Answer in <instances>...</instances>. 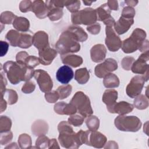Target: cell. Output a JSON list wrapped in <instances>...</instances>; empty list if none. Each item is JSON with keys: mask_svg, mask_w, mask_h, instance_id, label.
<instances>
[{"mask_svg": "<svg viewBox=\"0 0 149 149\" xmlns=\"http://www.w3.org/2000/svg\"><path fill=\"white\" fill-rule=\"evenodd\" d=\"M76 36L68 29L60 36L55 44L56 51L61 55L77 52L80 49V45Z\"/></svg>", "mask_w": 149, "mask_h": 149, "instance_id": "cell-1", "label": "cell"}, {"mask_svg": "<svg viewBox=\"0 0 149 149\" xmlns=\"http://www.w3.org/2000/svg\"><path fill=\"white\" fill-rule=\"evenodd\" d=\"M59 133L58 137L61 145L66 148H77L81 144H80L76 133L73 132L70 124L65 121L61 122L58 126Z\"/></svg>", "mask_w": 149, "mask_h": 149, "instance_id": "cell-2", "label": "cell"}, {"mask_svg": "<svg viewBox=\"0 0 149 149\" xmlns=\"http://www.w3.org/2000/svg\"><path fill=\"white\" fill-rule=\"evenodd\" d=\"M146 37V32L139 28L136 29L129 38L122 43V49L125 53L129 54L139 49Z\"/></svg>", "mask_w": 149, "mask_h": 149, "instance_id": "cell-3", "label": "cell"}, {"mask_svg": "<svg viewBox=\"0 0 149 149\" xmlns=\"http://www.w3.org/2000/svg\"><path fill=\"white\" fill-rule=\"evenodd\" d=\"M115 126L119 130L125 132H137L141 126L140 120L135 116L120 115L115 119Z\"/></svg>", "mask_w": 149, "mask_h": 149, "instance_id": "cell-4", "label": "cell"}, {"mask_svg": "<svg viewBox=\"0 0 149 149\" xmlns=\"http://www.w3.org/2000/svg\"><path fill=\"white\" fill-rule=\"evenodd\" d=\"M70 102L75 106L77 111L84 118L88 117L93 113L88 97L81 91L77 92Z\"/></svg>", "mask_w": 149, "mask_h": 149, "instance_id": "cell-5", "label": "cell"}, {"mask_svg": "<svg viewBox=\"0 0 149 149\" xmlns=\"http://www.w3.org/2000/svg\"><path fill=\"white\" fill-rule=\"evenodd\" d=\"M97 20L95 10L90 8H85L72 15V22L74 24L90 25L96 23Z\"/></svg>", "mask_w": 149, "mask_h": 149, "instance_id": "cell-6", "label": "cell"}, {"mask_svg": "<svg viewBox=\"0 0 149 149\" xmlns=\"http://www.w3.org/2000/svg\"><path fill=\"white\" fill-rule=\"evenodd\" d=\"M3 69L12 84H16L23 81V66H20L17 63L9 61L3 64Z\"/></svg>", "mask_w": 149, "mask_h": 149, "instance_id": "cell-7", "label": "cell"}, {"mask_svg": "<svg viewBox=\"0 0 149 149\" xmlns=\"http://www.w3.org/2000/svg\"><path fill=\"white\" fill-rule=\"evenodd\" d=\"M149 59L148 50L142 54L137 60L134 61L131 67L132 71L137 74H143L145 81L148 79V65L146 63Z\"/></svg>", "mask_w": 149, "mask_h": 149, "instance_id": "cell-8", "label": "cell"}, {"mask_svg": "<svg viewBox=\"0 0 149 149\" xmlns=\"http://www.w3.org/2000/svg\"><path fill=\"white\" fill-rule=\"evenodd\" d=\"M34 76L38 84L41 91L47 93L51 90L53 86V82L47 72L41 69L34 70Z\"/></svg>", "mask_w": 149, "mask_h": 149, "instance_id": "cell-9", "label": "cell"}, {"mask_svg": "<svg viewBox=\"0 0 149 149\" xmlns=\"http://www.w3.org/2000/svg\"><path fill=\"white\" fill-rule=\"evenodd\" d=\"M143 76H134L126 87V93L130 98H135L141 93L145 82Z\"/></svg>", "mask_w": 149, "mask_h": 149, "instance_id": "cell-10", "label": "cell"}, {"mask_svg": "<svg viewBox=\"0 0 149 149\" xmlns=\"http://www.w3.org/2000/svg\"><path fill=\"white\" fill-rule=\"evenodd\" d=\"M105 44L108 49L112 52L118 51L122 47V41L118 36L116 34L112 27L106 26Z\"/></svg>", "mask_w": 149, "mask_h": 149, "instance_id": "cell-11", "label": "cell"}, {"mask_svg": "<svg viewBox=\"0 0 149 149\" xmlns=\"http://www.w3.org/2000/svg\"><path fill=\"white\" fill-rule=\"evenodd\" d=\"M117 68L118 63L116 61L112 58H108L104 62L95 66V74L99 78H102Z\"/></svg>", "mask_w": 149, "mask_h": 149, "instance_id": "cell-12", "label": "cell"}, {"mask_svg": "<svg viewBox=\"0 0 149 149\" xmlns=\"http://www.w3.org/2000/svg\"><path fill=\"white\" fill-rule=\"evenodd\" d=\"M73 70L68 65H64L59 68L56 73L58 81L63 84H67L73 79Z\"/></svg>", "mask_w": 149, "mask_h": 149, "instance_id": "cell-13", "label": "cell"}, {"mask_svg": "<svg viewBox=\"0 0 149 149\" xmlns=\"http://www.w3.org/2000/svg\"><path fill=\"white\" fill-rule=\"evenodd\" d=\"M32 42L39 51L49 47L48 34L43 31L36 32L32 38Z\"/></svg>", "mask_w": 149, "mask_h": 149, "instance_id": "cell-14", "label": "cell"}, {"mask_svg": "<svg viewBox=\"0 0 149 149\" xmlns=\"http://www.w3.org/2000/svg\"><path fill=\"white\" fill-rule=\"evenodd\" d=\"M56 50L51 48L49 46L42 50H40L38 52L40 62L44 65H49L56 57Z\"/></svg>", "mask_w": 149, "mask_h": 149, "instance_id": "cell-15", "label": "cell"}, {"mask_svg": "<svg viewBox=\"0 0 149 149\" xmlns=\"http://www.w3.org/2000/svg\"><path fill=\"white\" fill-rule=\"evenodd\" d=\"M107 49L102 44H96L90 50V55L92 61L94 62L102 61L106 56Z\"/></svg>", "mask_w": 149, "mask_h": 149, "instance_id": "cell-16", "label": "cell"}, {"mask_svg": "<svg viewBox=\"0 0 149 149\" xmlns=\"http://www.w3.org/2000/svg\"><path fill=\"white\" fill-rule=\"evenodd\" d=\"M107 137L101 133L96 131H91L89 135L88 146H93L95 148H102L107 142Z\"/></svg>", "mask_w": 149, "mask_h": 149, "instance_id": "cell-17", "label": "cell"}, {"mask_svg": "<svg viewBox=\"0 0 149 149\" xmlns=\"http://www.w3.org/2000/svg\"><path fill=\"white\" fill-rule=\"evenodd\" d=\"M54 111L59 115H72L77 112V109L70 102L66 104L65 102H59L54 105Z\"/></svg>", "mask_w": 149, "mask_h": 149, "instance_id": "cell-18", "label": "cell"}, {"mask_svg": "<svg viewBox=\"0 0 149 149\" xmlns=\"http://www.w3.org/2000/svg\"><path fill=\"white\" fill-rule=\"evenodd\" d=\"M133 19L126 18L120 16L119 19L115 23L114 29L118 34H122L126 33L131 26L133 24Z\"/></svg>", "mask_w": 149, "mask_h": 149, "instance_id": "cell-19", "label": "cell"}, {"mask_svg": "<svg viewBox=\"0 0 149 149\" xmlns=\"http://www.w3.org/2000/svg\"><path fill=\"white\" fill-rule=\"evenodd\" d=\"M133 109V105L125 101H121L115 102L114 105L108 110V111L111 113H116L119 115H125L132 112Z\"/></svg>", "mask_w": 149, "mask_h": 149, "instance_id": "cell-20", "label": "cell"}, {"mask_svg": "<svg viewBox=\"0 0 149 149\" xmlns=\"http://www.w3.org/2000/svg\"><path fill=\"white\" fill-rule=\"evenodd\" d=\"M36 16L39 19H44L47 16L49 12L48 8L42 1H34L33 2L32 9Z\"/></svg>", "mask_w": 149, "mask_h": 149, "instance_id": "cell-21", "label": "cell"}, {"mask_svg": "<svg viewBox=\"0 0 149 149\" xmlns=\"http://www.w3.org/2000/svg\"><path fill=\"white\" fill-rule=\"evenodd\" d=\"M118 98V92L114 89L106 90L102 96V101L107 105L109 110L116 102Z\"/></svg>", "mask_w": 149, "mask_h": 149, "instance_id": "cell-22", "label": "cell"}, {"mask_svg": "<svg viewBox=\"0 0 149 149\" xmlns=\"http://www.w3.org/2000/svg\"><path fill=\"white\" fill-rule=\"evenodd\" d=\"M46 5H47L49 12L48 13V17L52 21L58 20L63 16L62 8H58L52 5L51 1H46Z\"/></svg>", "mask_w": 149, "mask_h": 149, "instance_id": "cell-23", "label": "cell"}, {"mask_svg": "<svg viewBox=\"0 0 149 149\" xmlns=\"http://www.w3.org/2000/svg\"><path fill=\"white\" fill-rule=\"evenodd\" d=\"M62 63L70 65L73 68L79 66L83 63V59L81 56L76 55H61Z\"/></svg>", "mask_w": 149, "mask_h": 149, "instance_id": "cell-24", "label": "cell"}, {"mask_svg": "<svg viewBox=\"0 0 149 149\" xmlns=\"http://www.w3.org/2000/svg\"><path fill=\"white\" fill-rule=\"evenodd\" d=\"M48 126L47 123L44 120H37L33 125L31 127L32 133L36 136H40L45 134L48 132Z\"/></svg>", "mask_w": 149, "mask_h": 149, "instance_id": "cell-25", "label": "cell"}, {"mask_svg": "<svg viewBox=\"0 0 149 149\" xmlns=\"http://www.w3.org/2000/svg\"><path fill=\"white\" fill-rule=\"evenodd\" d=\"M13 26L20 31L26 32L29 29L30 23L29 20L26 18L16 16L13 22Z\"/></svg>", "mask_w": 149, "mask_h": 149, "instance_id": "cell-26", "label": "cell"}, {"mask_svg": "<svg viewBox=\"0 0 149 149\" xmlns=\"http://www.w3.org/2000/svg\"><path fill=\"white\" fill-rule=\"evenodd\" d=\"M97 13V20L99 21L104 22L109 19L111 16V10L107 5V3H104L95 9Z\"/></svg>", "mask_w": 149, "mask_h": 149, "instance_id": "cell-27", "label": "cell"}, {"mask_svg": "<svg viewBox=\"0 0 149 149\" xmlns=\"http://www.w3.org/2000/svg\"><path fill=\"white\" fill-rule=\"evenodd\" d=\"M103 83L104 86L108 88H115L119 86V80L115 74L110 73L104 77Z\"/></svg>", "mask_w": 149, "mask_h": 149, "instance_id": "cell-28", "label": "cell"}, {"mask_svg": "<svg viewBox=\"0 0 149 149\" xmlns=\"http://www.w3.org/2000/svg\"><path fill=\"white\" fill-rule=\"evenodd\" d=\"M89 78L90 74L86 68L77 69L75 72L74 79L79 84L86 83L88 81Z\"/></svg>", "mask_w": 149, "mask_h": 149, "instance_id": "cell-29", "label": "cell"}, {"mask_svg": "<svg viewBox=\"0 0 149 149\" xmlns=\"http://www.w3.org/2000/svg\"><path fill=\"white\" fill-rule=\"evenodd\" d=\"M1 98L4 99L8 104L12 105L17 101V94L15 90L11 89H6L1 93Z\"/></svg>", "mask_w": 149, "mask_h": 149, "instance_id": "cell-30", "label": "cell"}, {"mask_svg": "<svg viewBox=\"0 0 149 149\" xmlns=\"http://www.w3.org/2000/svg\"><path fill=\"white\" fill-rule=\"evenodd\" d=\"M20 36V33L14 30H10L7 33L6 35V38L12 46L17 47Z\"/></svg>", "mask_w": 149, "mask_h": 149, "instance_id": "cell-31", "label": "cell"}, {"mask_svg": "<svg viewBox=\"0 0 149 149\" xmlns=\"http://www.w3.org/2000/svg\"><path fill=\"white\" fill-rule=\"evenodd\" d=\"M32 38L33 37H31L30 34L26 33H20L17 47L23 48H29L33 44Z\"/></svg>", "mask_w": 149, "mask_h": 149, "instance_id": "cell-32", "label": "cell"}, {"mask_svg": "<svg viewBox=\"0 0 149 149\" xmlns=\"http://www.w3.org/2000/svg\"><path fill=\"white\" fill-rule=\"evenodd\" d=\"M69 30L72 31L77 37L79 42H83L87 39L88 36L84 30L80 27L79 26H70L68 28Z\"/></svg>", "mask_w": 149, "mask_h": 149, "instance_id": "cell-33", "label": "cell"}, {"mask_svg": "<svg viewBox=\"0 0 149 149\" xmlns=\"http://www.w3.org/2000/svg\"><path fill=\"white\" fill-rule=\"evenodd\" d=\"M134 106L139 109H144L148 106V98L144 95H139L135 97L134 101Z\"/></svg>", "mask_w": 149, "mask_h": 149, "instance_id": "cell-34", "label": "cell"}, {"mask_svg": "<svg viewBox=\"0 0 149 149\" xmlns=\"http://www.w3.org/2000/svg\"><path fill=\"white\" fill-rule=\"evenodd\" d=\"M86 123L90 131H96L100 126L99 119L95 116H88L86 120Z\"/></svg>", "mask_w": 149, "mask_h": 149, "instance_id": "cell-35", "label": "cell"}, {"mask_svg": "<svg viewBox=\"0 0 149 149\" xmlns=\"http://www.w3.org/2000/svg\"><path fill=\"white\" fill-rule=\"evenodd\" d=\"M18 143L22 148H29L31 146V139L29 134L26 133L22 134L18 139Z\"/></svg>", "mask_w": 149, "mask_h": 149, "instance_id": "cell-36", "label": "cell"}, {"mask_svg": "<svg viewBox=\"0 0 149 149\" xmlns=\"http://www.w3.org/2000/svg\"><path fill=\"white\" fill-rule=\"evenodd\" d=\"M72 86L70 84H65L59 86L56 90L59 97V99L62 100L67 98L70 94L72 90Z\"/></svg>", "mask_w": 149, "mask_h": 149, "instance_id": "cell-37", "label": "cell"}, {"mask_svg": "<svg viewBox=\"0 0 149 149\" xmlns=\"http://www.w3.org/2000/svg\"><path fill=\"white\" fill-rule=\"evenodd\" d=\"M12 122L9 118L6 116H1L0 118V131L1 133L10 131Z\"/></svg>", "mask_w": 149, "mask_h": 149, "instance_id": "cell-38", "label": "cell"}, {"mask_svg": "<svg viewBox=\"0 0 149 149\" xmlns=\"http://www.w3.org/2000/svg\"><path fill=\"white\" fill-rule=\"evenodd\" d=\"M16 16L12 12L9 11H5L1 13L0 16V21L2 24H11L13 22Z\"/></svg>", "mask_w": 149, "mask_h": 149, "instance_id": "cell-39", "label": "cell"}, {"mask_svg": "<svg viewBox=\"0 0 149 149\" xmlns=\"http://www.w3.org/2000/svg\"><path fill=\"white\" fill-rule=\"evenodd\" d=\"M64 6H66L70 12L76 13L80 7V1H65Z\"/></svg>", "mask_w": 149, "mask_h": 149, "instance_id": "cell-40", "label": "cell"}, {"mask_svg": "<svg viewBox=\"0 0 149 149\" xmlns=\"http://www.w3.org/2000/svg\"><path fill=\"white\" fill-rule=\"evenodd\" d=\"M49 139L45 135L42 134L39 136L36 142V146L39 148H48L49 144Z\"/></svg>", "mask_w": 149, "mask_h": 149, "instance_id": "cell-41", "label": "cell"}, {"mask_svg": "<svg viewBox=\"0 0 149 149\" xmlns=\"http://www.w3.org/2000/svg\"><path fill=\"white\" fill-rule=\"evenodd\" d=\"M84 122V117L81 115H72L68 118V123L74 126H80Z\"/></svg>", "mask_w": 149, "mask_h": 149, "instance_id": "cell-42", "label": "cell"}, {"mask_svg": "<svg viewBox=\"0 0 149 149\" xmlns=\"http://www.w3.org/2000/svg\"><path fill=\"white\" fill-rule=\"evenodd\" d=\"M39 58L35 56H29L24 62V66L33 69L40 64Z\"/></svg>", "mask_w": 149, "mask_h": 149, "instance_id": "cell-43", "label": "cell"}, {"mask_svg": "<svg viewBox=\"0 0 149 149\" xmlns=\"http://www.w3.org/2000/svg\"><path fill=\"white\" fill-rule=\"evenodd\" d=\"M45 98L46 101L48 102L54 103L59 98V97L56 91H52L46 93L45 94Z\"/></svg>", "mask_w": 149, "mask_h": 149, "instance_id": "cell-44", "label": "cell"}, {"mask_svg": "<svg viewBox=\"0 0 149 149\" xmlns=\"http://www.w3.org/2000/svg\"><path fill=\"white\" fill-rule=\"evenodd\" d=\"M134 61L135 60L133 57H130V56L125 57L124 58H123L121 62L122 67L125 70H129L131 69V67Z\"/></svg>", "mask_w": 149, "mask_h": 149, "instance_id": "cell-45", "label": "cell"}, {"mask_svg": "<svg viewBox=\"0 0 149 149\" xmlns=\"http://www.w3.org/2000/svg\"><path fill=\"white\" fill-rule=\"evenodd\" d=\"M13 137L12 133L10 131H8L1 133L0 143L1 145H5L10 142Z\"/></svg>", "mask_w": 149, "mask_h": 149, "instance_id": "cell-46", "label": "cell"}, {"mask_svg": "<svg viewBox=\"0 0 149 149\" xmlns=\"http://www.w3.org/2000/svg\"><path fill=\"white\" fill-rule=\"evenodd\" d=\"M135 10L132 7L127 6L123 9L121 16L126 18L133 19V17L135 15Z\"/></svg>", "mask_w": 149, "mask_h": 149, "instance_id": "cell-47", "label": "cell"}, {"mask_svg": "<svg viewBox=\"0 0 149 149\" xmlns=\"http://www.w3.org/2000/svg\"><path fill=\"white\" fill-rule=\"evenodd\" d=\"M33 2L30 1H23L20 3L19 9L22 12L31 11Z\"/></svg>", "mask_w": 149, "mask_h": 149, "instance_id": "cell-48", "label": "cell"}, {"mask_svg": "<svg viewBox=\"0 0 149 149\" xmlns=\"http://www.w3.org/2000/svg\"><path fill=\"white\" fill-rule=\"evenodd\" d=\"M36 88V85L34 82L31 81H28L24 83L22 88V91L24 93L29 94L32 93Z\"/></svg>", "mask_w": 149, "mask_h": 149, "instance_id": "cell-49", "label": "cell"}, {"mask_svg": "<svg viewBox=\"0 0 149 149\" xmlns=\"http://www.w3.org/2000/svg\"><path fill=\"white\" fill-rule=\"evenodd\" d=\"M29 56V54L25 51H21L18 52L16 56L17 63L20 66H24L25 61Z\"/></svg>", "mask_w": 149, "mask_h": 149, "instance_id": "cell-50", "label": "cell"}, {"mask_svg": "<svg viewBox=\"0 0 149 149\" xmlns=\"http://www.w3.org/2000/svg\"><path fill=\"white\" fill-rule=\"evenodd\" d=\"M101 26L99 23H95L87 27V30L92 34H97L100 33Z\"/></svg>", "mask_w": 149, "mask_h": 149, "instance_id": "cell-51", "label": "cell"}, {"mask_svg": "<svg viewBox=\"0 0 149 149\" xmlns=\"http://www.w3.org/2000/svg\"><path fill=\"white\" fill-rule=\"evenodd\" d=\"M9 44L6 41H0V49H1V56H4L8 50Z\"/></svg>", "mask_w": 149, "mask_h": 149, "instance_id": "cell-52", "label": "cell"}, {"mask_svg": "<svg viewBox=\"0 0 149 149\" xmlns=\"http://www.w3.org/2000/svg\"><path fill=\"white\" fill-rule=\"evenodd\" d=\"M107 3L110 10H117L118 9V3L117 1H108Z\"/></svg>", "mask_w": 149, "mask_h": 149, "instance_id": "cell-53", "label": "cell"}, {"mask_svg": "<svg viewBox=\"0 0 149 149\" xmlns=\"http://www.w3.org/2000/svg\"><path fill=\"white\" fill-rule=\"evenodd\" d=\"M6 80L5 77L3 76V73H1V93H3L6 90Z\"/></svg>", "mask_w": 149, "mask_h": 149, "instance_id": "cell-54", "label": "cell"}, {"mask_svg": "<svg viewBox=\"0 0 149 149\" xmlns=\"http://www.w3.org/2000/svg\"><path fill=\"white\" fill-rule=\"evenodd\" d=\"M59 148V147L58 144V143L56 140V139H52L51 140H49V146H48V148Z\"/></svg>", "mask_w": 149, "mask_h": 149, "instance_id": "cell-55", "label": "cell"}, {"mask_svg": "<svg viewBox=\"0 0 149 149\" xmlns=\"http://www.w3.org/2000/svg\"><path fill=\"white\" fill-rule=\"evenodd\" d=\"M148 40H144L139 49L140 51H144L145 49L148 50Z\"/></svg>", "mask_w": 149, "mask_h": 149, "instance_id": "cell-56", "label": "cell"}, {"mask_svg": "<svg viewBox=\"0 0 149 149\" xmlns=\"http://www.w3.org/2000/svg\"><path fill=\"white\" fill-rule=\"evenodd\" d=\"M6 105L7 102L3 98H1V112H3V111H5L6 108Z\"/></svg>", "mask_w": 149, "mask_h": 149, "instance_id": "cell-57", "label": "cell"}, {"mask_svg": "<svg viewBox=\"0 0 149 149\" xmlns=\"http://www.w3.org/2000/svg\"><path fill=\"white\" fill-rule=\"evenodd\" d=\"M125 2L129 6H136V4L138 3L137 1H125Z\"/></svg>", "mask_w": 149, "mask_h": 149, "instance_id": "cell-58", "label": "cell"}, {"mask_svg": "<svg viewBox=\"0 0 149 149\" xmlns=\"http://www.w3.org/2000/svg\"><path fill=\"white\" fill-rule=\"evenodd\" d=\"M83 3L85 4V5H88V6H90V5H91V4L92 3V2H93V1H83Z\"/></svg>", "mask_w": 149, "mask_h": 149, "instance_id": "cell-59", "label": "cell"}]
</instances>
